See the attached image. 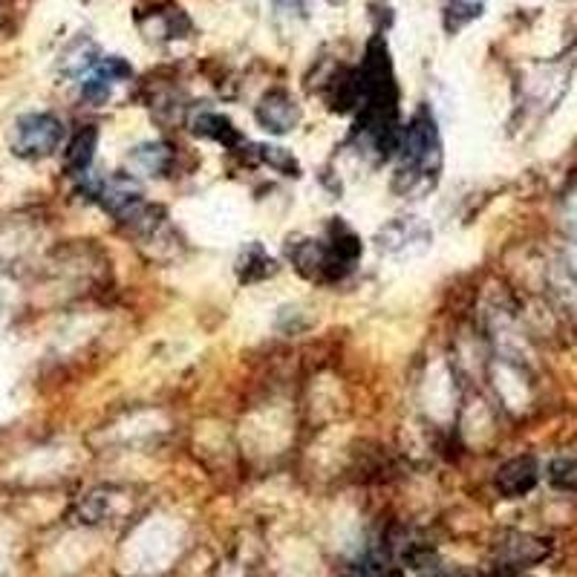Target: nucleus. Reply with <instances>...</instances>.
I'll use <instances>...</instances> for the list:
<instances>
[{"instance_id": "obj_10", "label": "nucleus", "mask_w": 577, "mask_h": 577, "mask_svg": "<svg viewBox=\"0 0 577 577\" xmlns=\"http://www.w3.org/2000/svg\"><path fill=\"white\" fill-rule=\"evenodd\" d=\"M355 577H399L396 572H381V569H373V566H367V569H361Z\"/></svg>"}, {"instance_id": "obj_6", "label": "nucleus", "mask_w": 577, "mask_h": 577, "mask_svg": "<svg viewBox=\"0 0 577 577\" xmlns=\"http://www.w3.org/2000/svg\"><path fill=\"white\" fill-rule=\"evenodd\" d=\"M96 145H99V130L96 127H84L78 130L70 142V148L64 153V165L73 176H84L90 171V162L96 156Z\"/></svg>"}, {"instance_id": "obj_8", "label": "nucleus", "mask_w": 577, "mask_h": 577, "mask_svg": "<svg viewBox=\"0 0 577 577\" xmlns=\"http://www.w3.org/2000/svg\"><path fill=\"white\" fill-rule=\"evenodd\" d=\"M549 479L560 491H577V459H557L549 468Z\"/></svg>"}, {"instance_id": "obj_4", "label": "nucleus", "mask_w": 577, "mask_h": 577, "mask_svg": "<svg viewBox=\"0 0 577 577\" xmlns=\"http://www.w3.org/2000/svg\"><path fill=\"white\" fill-rule=\"evenodd\" d=\"M537 485V462L531 456H517L497 471V488L502 497H523Z\"/></svg>"}, {"instance_id": "obj_7", "label": "nucleus", "mask_w": 577, "mask_h": 577, "mask_svg": "<svg viewBox=\"0 0 577 577\" xmlns=\"http://www.w3.org/2000/svg\"><path fill=\"white\" fill-rule=\"evenodd\" d=\"M194 133L197 136H205V139H214L226 148H234L237 142H243L240 130L231 125V119L220 116V113H202L194 119Z\"/></svg>"}, {"instance_id": "obj_9", "label": "nucleus", "mask_w": 577, "mask_h": 577, "mask_svg": "<svg viewBox=\"0 0 577 577\" xmlns=\"http://www.w3.org/2000/svg\"><path fill=\"white\" fill-rule=\"evenodd\" d=\"M133 159L148 171V174H159L165 165H168V151L165 145H145V148H136Z\"/></svg>"}, {"instance_id": "obj_3", "label": "nucleus", "mask_w": 577, "mask_h": 577, "mask_svg": "<svg viewBox=\"0 0 577 577\" xmlns=\"http://www.w3.org/2000/svg\"><path fill=\"white\" fill-rule=\"evenodd\" d=\"M257 119H260V125L266 127L269 133H289L292 127L301 122V110L286 93L275 90L257 107Z\"/></svg>"}, {"instance_id": "obj_5", "label": "nucleus", "mask_w": 577, "mask_h": 577, "mask_svg": "<svg viewBox=\"0 0 577 577\" xmlns=\"http://www.w3.org/2000/svg\"><path fill=\"white\" fill-rule=\"evenodd\" d=\"M130 73H133V70H130V64H125L122 58H104L99 67H96L90 76L84 78L81 93H84L90 101L110 99L113 84H119V81L130 78Z\"/></svg>"}, {"instance_id": "obj_2", "label": "nucleus", "mask_w": 577, "mask_h": 577, "mask_svg": "<svg viewBox=\"0 0 577 577\" xmlns=\"http://www.w3.org/2000/svg\"><path fill=\"white\" fill-rule=\"evenodd\" d=\"M61 136H64V125L55 116H50V113H29L15 125L12 148H15L18 156L38 159V156H47V153L55 151Z\"/></svg>"}, {"instance_id": "obj_1", "label": "nucleus", "mask_w": 577, "mask_h": 577, "mask_svg": "<svg viewBox=\"0 0 577 577\" xmlns=\"http://www.w3.org/2000/svg\"><path fill=\"white\" fill-rule=\"evenodd\" d=\"M439 130L430 113H416L410 119V125L402 127L399 133V148L402 153V171L399 174H410V179L416 176H430V171H439Z\"/></svg>"}]
</instances>
